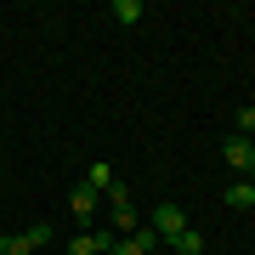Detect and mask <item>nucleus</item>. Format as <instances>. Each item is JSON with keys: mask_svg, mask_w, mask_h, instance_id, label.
<instances>
[{"mask_svg": "<svg viewBox=\"0 0 255 255\" xmlns=\"http://www.w3.org/2000/svg\"><path fill=\"white\" fill-rule=\"evenodd\" d=\"M147 227L159 233V244H170V238H182V233H187V216H182V204L159 199V204H153V221H147Z\"/></svg>", "mask_w": 255, "mask_h": 255, "instance_id": "1", "label": "nucleus"}, {"mask_svg": "<svg viewBox=\"0 0 255 255\" xmlns=\"http://www.w3.org/2000/svg\"><path fill=\"white\" fill-rule=\"evenodd\" d=\"M159 250V233L153 227H136V233H119L114 244H108V255H153Z\"/></svg>", "mask_w": 255, "mask_h": 255, "instance_id": "2", "label": "nucleus"}, {"mask_svg": "<svg viewBox=\"0 0 255 255\" xmlns=\"http://www.w3.org/2000/svg\"><path fill=\"white\" fill-rule=\"evenodd\" d=\"M108 244H114L108 233H97V227H80V233L68 238V255H108Z\"/></svg>", "mask_w": 255, "mask_h": 255, "instance_id": "3", "label": "nucleus"}, {"mask_svg": "<svg viewBox=\"0 0 255 255\" xmlns=\"http://www.w3.org/2000/svg\"><path fill=\"white\" fill-rule=\"evenodd\" d=\"M97 204H102V193H97L91 182H80V187L68 193V210H74V216L85 221V227H91V210H97Z\"/></svg>", "mask_w": 255, "mask_h": 255, "instance_id": "4", "label": "nucleus"}, {"mask_svg": "<svg viewBox=\"0 0 255 255\" xmlns=\"http://www.w3.org/2000/svg\"><path fill=\"white\" fill-rule=\"evenodd\" d=\"M227 164H233V170H250V164H255V142L250 136H227Z\"/></svg>", "mask_w": 255, "mask_h": 255, "instance_id": "5", "label": "nucleus"}, {"mask_svg": "<svg viewBox=\"0 0 255 255\" xmlns=\"http://www.w3.org/2000/svg\"><path fill=\"white\" fill-rule=\"evenodd\" d=\"M108 11H114V23H125V28L147 17V11H142V0H114V6H108Z\"/></svg>", "mask_w": 255, "mask_h": 255, "instance_id": "6", "label": "nucleus"}, {"mask_svg": "<svg viewBox=\"0 0 255 255\" xmlns=\"http://www.w3.org/2000/svg\"><path fill=\"white\" fill-rule=\"evenodd\" d=\"M170 250H176V255H204V233H193V227H187L182 238H170Z\"/></svg>", "mask_w": 255, "mask_h": 255, "instance_id": "7", "label": "nucleus"}, {"mask_svg": "<svg viewBox=\"0 0 255 255\" xmlns=\"http://www.w3.org/2000/svg\"><path fill=\"white\" fill-rule=\"evenodd\" d=\"M85 182H91L97 193H108V187L119 182V176H114V164H102V159H97V164H91V176H85Z\"/></svg>", "mask_w": 255, "mask_h": 255, "instance_id": "8", "label": "nucleus"}, {"mask_svg": "<svg viewBox=\"0 0 255 255\" xmlns=\"http://www.w3.org/2000/svg\"><path fill=\"white\" fill-rule=\"evenodd\" d=\"M0 255H34V244L23 233H0Z\"/></svg>", "mask_w": 255, "mask_h": 255, "instance_id": "9", "label": "nucleus"}, {"mask_svg": "<svg viewBox=\"0 0 255 255\" xmlns=\"http://www.w3.org/2000/svg\"><path fill=\"white\" fill-rule=\"evenodd\" d=\"M227 204H233V210H250V204H255V187H250V182H233V187H227Z\"/></svg>", "mask_w": 255, "mask_h": 255, "instance_id": "10", "label": "nucleus"}, {"mask_svg": "<svg viewBox=\"0 0 255 255\" xmlns=\"http://www.w3.org/2000/svg\"><path fill=\"white\" fill-rule=\"evenodd\" d=\"M114 227H119V233H136V227H142V221H136V204H125V210H114Z\"/></svg>", "mask_w": 255, "mask_h": 255, "instance_id": "11", "label": "nucleus"}, {"mask_svg": "<svg viewBox=\"0 0 255 255\" xmlns=\"http://www.w3.org/2000/svg\"><path fill=\"white\" fill-rule=\"evenodd\" d=\"M102 199H108V204H114V210H125V204H130V187H125V182H114V187H108V193H102Z\"/></svg>", "mask_w": 255, "mask_h": 255, "instance_id": "12", "label": "nucleus"}, {"mask_svg": "<svg viewBox=\"0 0 255 255\" xmlns=\"http://www.w3.org/2000/svg\"><path fill=\"white\" fill-rule=\"evenodd\" d=\"M23 238H28V244H34V250H40V244H51V227H46V221H40V227H28Z\"/></svg>", "mask_w": 255, "mask_h": 255, "instance_id": "13", "label": "nucleus"}, {"mask_svg": "<svg viewBox=\"0 0 255 255\" xmlns=\"http://www.w3.org/2000/svg\"><path fill=\"white\" fill-rule=\"evenodd\" d=\"M255 130V108H238V136H250Z\"/></svg>", "mask_w": 255, "mask_h": 255, "instance_id": "14", "label": "nucleus"}, {"mask_svg": "<svg viewBox=\"0 0 255 255\" xmlns=\"http://www.w3.org/2000/svg\"><path fill=\"white\" fill-rule=\"evenodd\" d=\"M244 182H250V187H255V164H250V176H244Z\"/></svg>", "mask_w": 255, "mask_h": 255, "instance_id": "15", "label": "nucleus"}, {"mask_svg": "<svg viewBox=\"0 0 255 255\" xmlns=\"http://www.w3.org/2000/svg\"><path fill=\"white\" fill-rule=\"evenodd\" d=\"M250 108H255V102H250Z\"/></svg>", "mask_w": 255, "mask_h": 255, "instance_id": "16", "label": "nucleus"}]
</instances>
